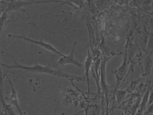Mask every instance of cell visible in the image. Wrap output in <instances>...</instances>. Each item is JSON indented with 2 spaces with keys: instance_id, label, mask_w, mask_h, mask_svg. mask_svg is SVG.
Segmentation results:
<instances>
[{
  "instance_id": "1",
  "label": "cell",
  "mask_w": 153,
  "mask_h": 115,
  "mask_svg": "<svg viewBox=\"0 0 153 115\" xmlns=\"http://www.w3.org/2000/svg\"><path fill=\"white\" fill-rule=\"evenodd\" d=\"M1 66L6 67L9 69H20V70H24L26 71H30L31 72H36V73H44V74H50L55 76L60 77L62 78H65L69 80L71 82L73 80H77L78 82H84L86 81V77L84 76H78L75 75H72L68 74L67 73L60 70H55L53 69L50 67L48 66H43L41 65H40L35 62V65L33 66H25L23 65H20L16 64L15 65H6L3 63H1Z\"/></svg>"
},
{
  "instance_id": "2",
  "label": "cell",
  "mask_w": 153,
  "mask_h": 115,
  "mask_svg": "<svg viewBox=\"0 0 153 115\" xmlns=\"http://www.w3.org/2000/svg\"><path fill=\"white\" fill-rule=\"evenodd\" d=\"M9 37L14 38V39H17L24 40L25 41L31 42L32 43H34V44L37 45L42 47V48L49 50V51H50V52H53V53H56L57 55H59L60 56H63L64 55V54H63L62 53L59 52V50H57L54 46H53L52 45H50V43H46L44 41H43L42 40L38 41V40H33V39H30V38H28V37H25V36L14 35V34H9Z\"/></svg>"
},
{
  "instance_id": "3",
  "label": "cell",
  "mask_w": 153,
  "mask_h": 115,
  "mask_svg": "<svg viewBox=\"0 0 153 115\" xmlns=\"http://www.w3.org/2000/svg\"><path fill=\"white\" fill-rule=\"evenodd\" d=\"M76 45H77V41H75L74 43L73 46H72V48L70 53L68 55H64L63 56H61V57L59 60V61H58V62H59V64L61 65V66H65V65L72 64L79 68L84 67V65L82 64L81 62L78 61L74 57V52H75Z\"/></svg>"
},
{
  "instance_id": "4",
  "label": "cell",
  "mask_w": 153,
  "mask_h": 115,
  "mask_svg": "<svg viewBox=\"0 0 153 115\" xmlns=\"http://www.w3.org/2000/svg\"><path fill=\"white\" fill-rule=\"evenodd\" d=\"M59 2L58 1H35V0H31V1H19V0H13V1L9 4V7H7L5 11L9 13L12 11H16L22 7L28 5H31L34 4H39V3H49V2Z\"/></svg>"
},
{
  "instance_id": "5",
  "label": "cell",
  "mask_w": 153,
  "mask_h": 115,
  "mask_svg": "<svg viewBox=\"0 0 153 115\" xmlns=\"http://www.w3.org/2000/svg\"><path fill=\"white\" fill-rule=\"evenodd\" d=\"M7 79H8V81L9 82V84L10 85V86H11V93L10 95H9V101L11 103V104L14 106V107H15L17 110H18L19 114L20 115H24V114L23 113V112H22L21 110V109L20 107V106H19V100H18V93L16 91V89H14V86L11 82V80L9 79V77L7 76Z\"/></svg>"
},
{
  "instance_id": "6",
  "label": "cell",
  "mask_w": 153,
  "mask_h": 115,
  "mask_svg": "<svg viewBox=\"0 0 153 115\" xmlns=\"http://www.w3.org/2000/svg\"><path fill=\"white\" fill-rule=\"evenodd\" d=\"M105 64H106V61H104L101 65V77H102V80H101V88L102 90V92L104 93V94L105 95V99L106 102L108 103V86L106 85V82H105Z\"/></svg>"
},
{
  "instance_id": "7",
  "label": "cell",
  "mask_w": 153,
  "mask_h": 115,
  "mask_svg": "<svg viewBox=\"0 0 153 115\" xmlns=\"http://www.w3.org/2000/svg\"><path fill=\"white\" fill-rule=\"evenodd\" d=\"M92 56L88 51V55L86 57V60L85 61L84 64V69L85 71V74L84 76L86 77V82L87 83V87H88V91L89 93L90 92V84H89V71L90 68V67L92 66Z\"/></svg>"
},
{
  "instance_id": "8",
  "label": "cell",
  "mask_w": 153,
  "mask_h": 115,
  "mask_svg": "<svg viewBox=\"0 0 153 115\" xmlns=\"http://www.w3.org/2000/svg\"><path fill=\"white\" fill-rule=\"evenodd\" d=\"M126 58H125L123 64L121 65V67H120L117 70V72L116 77L118 81V84L117 85V86L119 85L121 80H122L123 77L125 75L126 71Z\"/></svg>"
},
{
  "instance_id": "9",
  "label": "cell",
  "mask_w": 153,
  "mask_h": 115,
  "mask_svg": "<svg viewBox=\"0 0 153 115\" xmlns=\"http://www.w3.org/2000/svg\"><path fill=\"white\" fill-rule=\"evenodd\" d=\"M7 15L8 13L5 10L0 16V33L1 32L2 30L6 24L7 19Z\"/></svg>"
},
{
  "instance_id": "10",
  "label": "cell",
  "mask_w": 153,
  "mask_h": 115,
  "mask_svg": "<svg viewBox=\"0 0 153 115\" xmlns=\"http://www.w3.org/2000/svg\"><path fill=\"white\" fill-rule=\"evenodd\" d=\"M116 94H117V102L120 103L121 101L123 98L125 97L126 95V92H125V91H117Z\"/></svg>"
},
{
  "instance_id": "11",
  "label": "cell",
  "mask_w": 153,
  "mask_h": 115,
  "mask_svg": "<svg viewBox=\"0 0 153 115\" xmlns=\"http://www.w3.org/2000/svg\"><path fill=\"white\" fill-rule=\"evenodd\" d=\"M1 4H8L5 3V1H2V0H0V5H1Z\"/></svg>"
},
{
  "instance_id": "12",
  "label": "cell",
  "mask_w": 153,
  "mask_h": 115,
  "mask_svg": "<svg viewBox=\"0 0 153 115\" xmlns=\"http://www.w3.org/2000/svg\"><path fill=\"white\" fill-rule=\"evenodd\" d=\"M105 115H109V111H108V107H107V110H106V113Z\"/></svg>"
},
{
  "instance_id": "13",
  "label": "cell",
  "mask_w": 153,
  "mask_h": 115,
  "mask_svg": "<svg viewBox=\"0 0 153 115\" xmlns=\"http://www.w3.org/2000/svg\"><path fill=\"white\" fill-rule=\"evenodd\" d=\"M0 115H1V112H0Z\"/></svg>"
}]
</instances>
